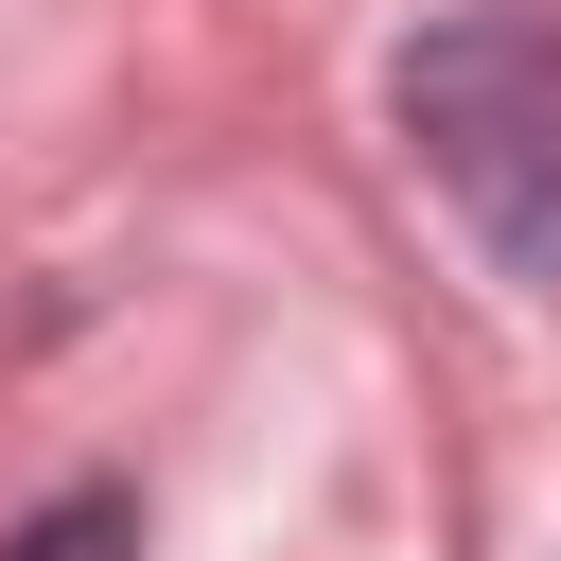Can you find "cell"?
<instances>
[{
    "label": "cell",
    "mask_w": 561,
    "mask_h": 561,
    "mask_svg": "<svg viewBox=\"0 0 561 561\" xmlns=\"http://www.w3.org/2000/svg\"><path fill=\"white\" fill-rule=\"evenodd\" d=\"M386 123L421 158V193L491 245V280L561 298V18L543 0H456L403 35Z\"/></svg>",
    "instance_id": "6da1fadb"
},
{
    "label": "cell",
    "mask_w": 561,
    "mask_h": 561,
    "mask_svg": "<svg viewBox=\"0 0 561 561\" xmlns=\"http://www.w3.org/2000/svg\"><path fill=\"white\" fill-rule=\"evenodd\" d=\"M0 561H140V491H53Z\"/></svg>",
    "instance_id": "7a4b0ae2"
}]
</instances>
